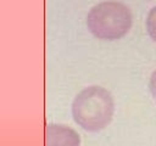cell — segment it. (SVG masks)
<instances>
[{"instance_id": "6da1fadb", "label": "cell", "mask_w": 156, "mask_h": 146, "mask_svg": "<svg viewBox=\"0 0 156 146\" xmlns=\"http://www.w3.org/2000/svg\"><path fill=\"white\" fill-rule=\"evenodd\" d=\"M73 120L87 131H100L112 120L115 101L102 86L90 85L80 90L72 102Z\"/></svg>"}, {"instance_id": "7a4b0ae2", "label": "cell", "mask_w": 156, "mask_h": 146, "mask_svg": "<svg viewBox=\"0 0 156 146\" xmlns=\"http://www.w3.org/2000/svg\"><path fill=\"white\" fill-rule=\"evenodd\" d=\"M133 16L130 9L116 0H107L93 6L87 16L89 32L101 40H118L132 28Z\"/></svg>"}, {"instance_id": "3957f363", "label": "cell", "mask_w": 156, "mask_h": 146, "mask_svg": "<svg viewBox=\"0 0 156 146\" xmlns=\"http://www.w3.org/2000/svg\"><path fill=\"white\" fill-rule=\"evenodd\" d=\"M45 146H80V136L71 127L51 123L45 128Z\"/></svg>"}, {"instance_id": "277c9868", "label": "cell", "mask_w": 156, "mask_h": 146, "mask_svg": "<svg viewBox=\"0 0 156 146\" xmlns=\"http://www.w3.org/2000/svg\"><path fill=\"white\" fill-rule=\"evenodd\" d=\"M145 26H146V30L150 38L156 43V6H154L149 11L146 21H145Z\"/></svg>"}, {"instance_id": "5b68a950", "label": "cell", "mask_w": 156, "mask_h": 146, "mask_svg": "<svg viewBox=\"0 0 156 146\" xmlns=\"http://www.w3.org/2000/svg\"><path fill=\"white\" fill-rule=\"evenodd\" d=\"M149 88H150V91L154 96V99L156 100V69L151 73L150 75V82H149Z\"/></svg>"}]
</instances>
